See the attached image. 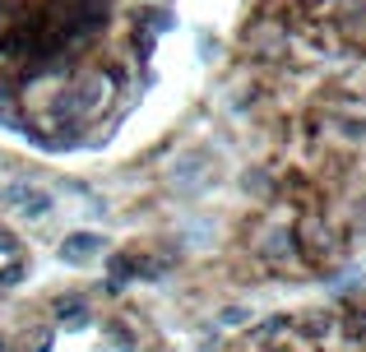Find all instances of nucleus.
<instances>
[{
    "mask_svg": "<svg viewBox=\"0 0 366 352\" xmlns=\"http://www.w3.org/2000/svg\"><path fill=\"white\" fill-rule=\"evenodd\" d=\"M9 195L19 199V208H24V213H46V208H51V199H46L42 190H9Z\"/></svg>",
    "mask_w": 366,
    "mask_h": 352,
    "instance_id": "f03ea898",
    "label": "nucleus"
},
{
    "mask_svg": "<svg viewBox=\"0 0 366 352\" xmlns=\"http://www.w3.org/2000/svg\"><path fill=\"white\" fill-rule=\"evenodd\" d=\"M98 236H89V232H79V236H70V241L61 246V260H70V264H84V260H93L98 255Z\"/></svg>",
    "mask_w": 366,
    "mask_h": 352,
    "instance_id": "f257e3e1",
    "label": "nucleus"
}]
</instances>
